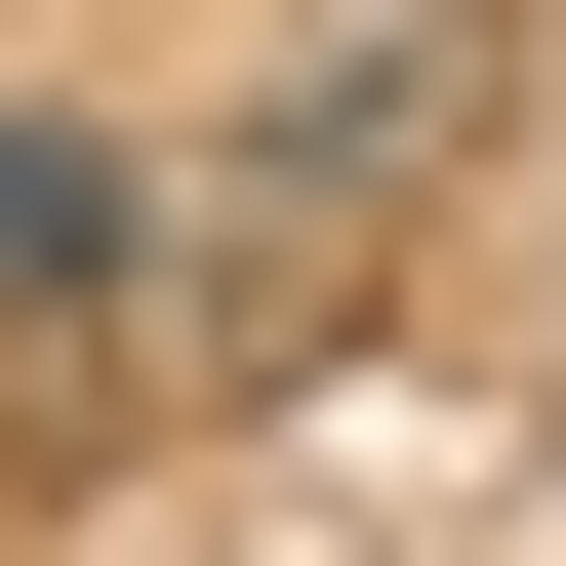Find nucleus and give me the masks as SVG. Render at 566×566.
I'll return each mask as SVG.
<instances>
[{
	"instance_id": "obj_1",
	"label": "nucleus",
	"mask_w": 566,
	"mask_h": 566,
	"mask_svg": "<svg viewBox=\"0 0 566 566\" xmlns=\"http://www.w3.org/2000/svg\"><path fill=\"white\" fill-rule=\"evenodd\" d=\"M446 82H485V0H283V82L202 122V243H243V283H324L405 163H446Z\"/></svg>"
},
{
	"instance_id": "obj_2",
	"label": "nucleus",
	"mask_w": 566,
	"mask_h": 566,
	"mask_svg": "<svg viewBox=\"0 0 566 566\" xmlns=\"http://www.w3.org/2000/svg\"><path fill=\"white\" fill-rule=\"evenodd\" d=\"M163 243H202V202L122 163V122H0V324H41V365H122V324H163Z\"/></svg>"
}]
</instances>
